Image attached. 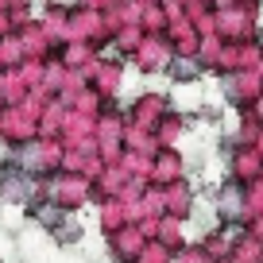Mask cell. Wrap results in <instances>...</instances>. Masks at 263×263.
Returning a JSON list of instances; mask_svg holds the SVG:
<instances>
[{"instance_id": "1", "label": "cell", "mask_w": 263, "mask_h": 263, "mask_svg": "<svg viewBox=\"0 0 263 263\" xmlns=\"http://www.w3.org/2000/svg\"><path fill=\"white\" fill-rule=\"evenodd\" d=\"M43 197L54 201L58 209H66V213H78L85 201H93V186L85 178H78V174L54 171L50 178H43Z\"/></svg>"}, {"instance_id": "2", "label": "cell", "mask_w": 263, "mask_h": 263, "mask_svg": "<svg viewBox=\"0 0 263 263\" xmlns=\"http://www.w3.org/2000/svg\"><path fill=\"white\" fill-rule=\"evenodd\" d=\"M35 201H43V178L20 174L16 166L0 163V205H16L27 213Z\"/></svg>"}, {"instance_id": "3", "label": "cell", "mask_w": 263, "mask_h": 263, "mask_svg": "<svg viewBox=\"0 0 263 263\" xmlns=\"http://www.w3.org/2000/svg\"><path fill=\"white\" fill-rule=\"evenodd\" d=\"M105 244H108V255H112L116 263H140V252H143V244H147V236H143L140 224H124V229L108 232Z\"/></svg>"}, {"instance_id": "4", "label": "cell", "mask_w": 263, "mask_h": 263, "mask_svg": "<svg viewBox=\"0 0 263 263\" xmlns=\"http://www.w3.org/2000/svg\"><path fill=\"white\" fill-rule=\"evenodd\" d=\"M27 217L35 221V229H39V232H47V236H50V232H54L70 213H66V209H58L54 201H47V197H43V201H35V205L27 209Z\"/></svg>"}, {"instance_id": "5", "label": "cell", "mask_w": 263, "mask_h": 263, "mask_svg": "<svg viewBox=\"0 0 263 263\" xmlns=\"http://www.w3.org/2000/svg\"><path fill=\"white\" fill-rule=\"evenodd\" d=\"M244 213V190L240 186H224L221 194H217V217H224V221H232V217Z\"/></svg>"}, {"instance_id": "6", "label": "cell", "mask_w": 263, "mask_h": 263, "mask_svg": "<svg viewBox=\"0 0 263 263\" xmlns=\"http://www.w3.org/2000/svg\"><path fill=\"white\" fill-rule=\"evenodd\" d=\"M182 174V163H178V155H171V151H163V155L151 163V171H147V178L151 182H163V186H171V178H178Z\"/></svg>"}, {"instance_id": "7", "label": "cell", "mask_w": 263, "mask_h": 263, "mask_svg": "<svg viewBox=\"0 0 263 263\" xmlns=\"http://www.w3.org/2000/svg\"><path fill=\"white\" fill-rule=\"evenodd\" d=\"M166 74H171L174 82L190 85L197 74H201V66H197V58H190V54H174V58H171V66H166Z\"/></svg>"}, {"instance_id": "8", "label": "cell", "mask_w": 263, "mask_h": 263, "mask_svg": "<svg viewBox=\"0 0 263 263\" xmlns=\"http://www.w3.org/2000/svg\"><path fill=\"white\" fill-rule=\"evenodd\" d=\"M8 35H16V16H12V12H0V39H8Z\"/></svg>"}]
</instances>
